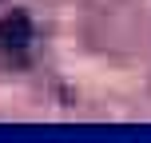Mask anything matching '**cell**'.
Listing matches in <instances>:
<instances>
[{
	"label": "cell",
	"mask_w": 151,
	"mask_h": 143,
	"mask_svg": "<svg viewBox=\"0 0 151 143\" xmlns=\"http://www.w3.org/2000/svg\"><path fill=\"white\" fill-rule=\"evenodd\" d=\"M32 40V20L24 12L0 16V52H24Z\"/></svg>",
	"instance_id": "6da1fadb"
}]
</instances>
